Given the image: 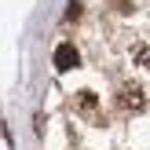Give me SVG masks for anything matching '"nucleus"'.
Segmentation results:
<instances>
[{"label":"nucleus","mask_w":150,"mask_h":150,"mask_svg":"<svg viewBox=\"0 0 150 150\" xmlns=\"http://www.w3.org/2000/svg\"><path fill=\"white\" fill-rule=\"evenodd\" d=\"M117 106H121V110H128V114H139V110L146 106L143 88H139L136 81H125V84L117 88Z\"/></svg>","instance_id":"obj_1"},{"label":"nucleus","mask_w":150,"mask_h":150,"mask_svg":"<svg viewBox=\"0 0 150 150\" xmlns=\"http://www.w3.org/2000/svg\"><path fill=\"white\" fill-rule=\"evenodd\" d=\"M77 106L84 110V114H92V110L99 106V99H95V92H81V95H77Z\"/></svg>","instance_id":"obj_3"},{"label":"nucleus","mask_w":150,"mask_h":150,"mask_svg":"<svg viewBox=\"0 0 150 150\" xmlns=\"http://www.w3.org/2000/svg\"><path fill=\"white\" fill-rule=\"evenodd\" d=\"M77 62H81V55H77L73 44H59V48H55V66H59V70H73Z\"/></svg>","instance_id":"obj_2"},{"label":"nucleus","mask_w":150,"mask_h":150,"mask_svg":"<svg viewBox=\"0 0 150 150\" xmlns=\"http://www.w3.org/2000/svg\"><path fill=\"white\" fill-rule=\"evenodd\" d=\"M136 59H139V66H150V51L146 48H136Z\"/></svg>","instance_id":"obj_4"}]
</instances>
